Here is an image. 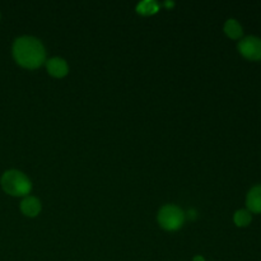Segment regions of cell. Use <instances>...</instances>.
<instances>
[{
    "label": "cell",
    "instance_id": "4",
    "mask_svg": "<svg viewBox=\"0 0 261 261\" xmlns=\"http://www.w3.org/2000/svg\"><path fill=\"white\" fill-rule=\"evenodd\" d=\"M240 54L250 61L261 60V38L256 36L244 37L237 45Z\"/></svg>",
    "mask_w": 261,
    "mask_h": 261
},
{
    "label": "cell",
    "instance_id": "9",
    "mask_svg": "<svg viewBox=\"0 0 261 261\" xmlns=\"http://www.w3.org/2000/svg\"><path fill=\"white\" fill-rule=\"evenodd\" d=\"M252 221V216L247 209H240L234 213L233 222L237 227H247Z\"/></svg>",
    "mask_w": 261,
    "mask_h": 261
},
{
    "label": "cell",
    "instance_id": "11",
    "mask_svg": "<svg viewBox=\"0 0 261 261\" xmlns=\"http://www.w3.org/2000/svg\"><path fill=\"white\" fill-rule=\"evenodd\" d=\"M193 261H205V260H204L203 256H195Z\"/></svg>",
    "mask_w": 261,
    "mask_h": 261
},
{
    "label": "cell",
    "instance_id": "5",
    "mask_svg": "<svg viewBox=\"0 0 261 261\" xmlns=\"http://www.w3.org/2000/svg\"><path fill=\"white\" fill-rule=\"evenodd\" d=\"M46 70L54 78H64L69 73V65L63 58H51L46 60Z\"/></svg>",
    "mask_w": 261,
    "mask_h": 261
},
{
    "label": "cell",
    "instance_id": "2",
    "mask_svg": "<svg viewBox=\"0 0 261 261\" xmlns=\"http://www.w3.org/2000/svg\"><path fill=\"white\" fill-rule=\"evenodd\" d=\"M3 190L10 196H28L32 190V182L25 173L18 170H8L0 178Z\"/></svg>",
    "mask_w": 261,
    "mask_h": 261
},
{
    "label": "cell",
    "instance_id": "8",
    "mask_svg": "<svg viewBox=\"0 0 261 261\" xmlns=\"http://www.w3.org/2000/svg\"><path fill=\"white\" fill-rule=\"evenodd\" d=\"M223 31L229 38H232V40H240V38L242 37V35H244L242 25L240 24L236 19H233V18H231V19H228L224 23Z\"/></svg>",
    "mask_w": 261,
    "mask_h": 261
},
{
    "label": "cell",
    "instance_id": "10",
    "mask_svg": "<svg viewBox=\"0 0 261 261\" xmlns=\"http://www.w3.org/2000/svg\"><path fill=\"white\" fill-rule=\"evenodd\" d=\"M137 12L142 15H152L158 12V4L155 2H142L138 4Z\"/></svg>",
    "mask_w": 261,
    "mask_h": 261
},
{
    "label": "cell",
    "instance_id": "1",
    "mask_svg": "<svg viewBox=\"0 0 261 261\" xmlns=\"http://www.w3.org/2000/svg\"><path fill=\"white\" fill-rule=\"evenodd\" d=\"M15 63L24 69L35 70L46 63V50L38 38L22 36L14 41L12 47Z\"/></svg>",
    "mask_w": 261,
    "mask_h": 261
},
{
    "label": "cell",
    "instance_id": "6",
    "mask_svg": "<svg viewBox=\"0 0 261 261\" xmlns=\"http://www.w3.org/2000/svg\"><path fill=\"white\" fill-rule=\"evenodd\" d=\"M41 209H42L41 201L36 196L28 195L20 201V212H22L23 216L28 217V218H35V217H37L41 213Z\"/></svg>",
    "mask_w": 261,
    "mask_h": 261
},
{
    "label": "cell",
    "instance_id": "7",
    "mask_svg": "<svg viewBox=\"0 0 261 261\" xmlns=\"http://www.w3.org/2000/svg\"><path fill=\"white\" fill-rule=\"evenodd\" d=\"M246 206L250 213H261V185H256L250 189L246 196Z\"/></svg>",
    "mask_w": 261,
    "mask_h": 261
},
{
    "label": "cell",
    "instance_id": "3",
    "mask_svg": "<svg viewBox=\"0 0 261 261\" xmlns=\"http://www.w3.org/2000/svg\"><path fill=\"white\" fill-rule=\"evenodd\" d=\"M158 224L165 231H178L185 222V213L175 204H166L160 209L157 216Z\"/></svg>",
    "mask_w": 261,
    "mask_h": 261
}]
</instances>
